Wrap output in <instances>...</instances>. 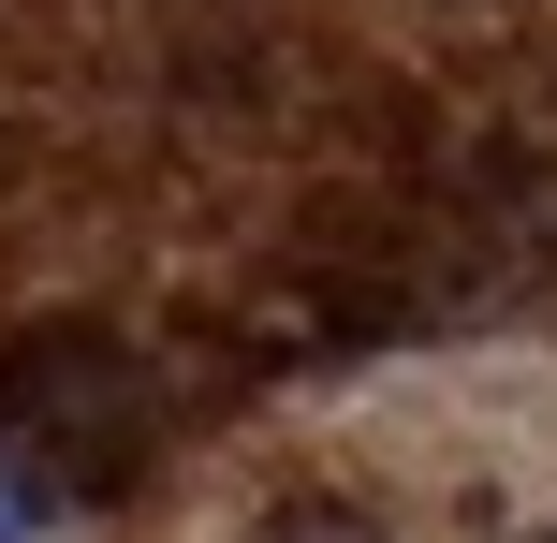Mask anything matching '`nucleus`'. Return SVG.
Instances as JSON below:
<instances>
[{
  "label": "nucleus",
  "mask_w": 557,
  "mask_h": 543,
  "mask_svg": "<svg viewBox=\"0 0 557 543\" xmlns=\"http://www.w3.org/2000/svg\"><path fill=\"white\" fill-rule=\"evenodd\" d=\"M45 529V485H29V470H0V543H29Z\"/></svg>",
  "instance_id": "f03ea898"
},
{
  "label": "nucleus",
  "mask_w": 557,
  "mask_h": 543,
  "mask_svg": "<svg viewBox=\"0 0 557 543\" xmlns=\"http://www.w3.org/2000/svg\"><path fill=\"white\" fill-rule=\"evenodd\" d=\"M264 543H367V529H352V515H278Z\"/></svg>",
  "instance_id": "7ed1b4c3"
},
{
  "label": "nucleus",
  "mask_w": 557,
  "mask_h": 543,
  "mask_svg": "<svg viewBox=\"0 0 557 543\" xmlns=\"http://www.w3.org/2000/svg\"><path fill=\"white\" fill-rule=\"evenodd\" d=\"M0 456L59 470L74 499L133 485V456H147V382H133V353L88 338V323L15 338V353H0Z\"/></svg>",
  "instance_id": "f257e3e1"
}]
</instances>
